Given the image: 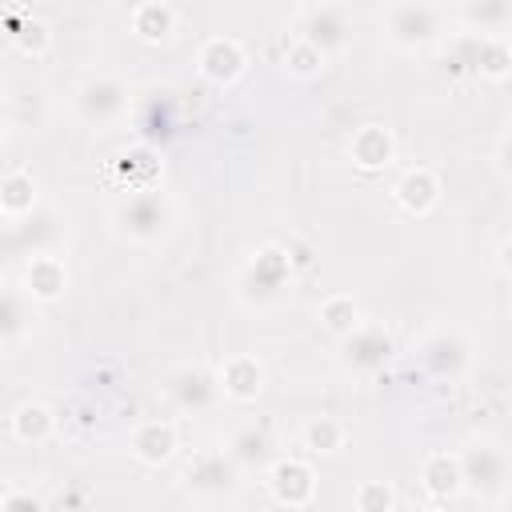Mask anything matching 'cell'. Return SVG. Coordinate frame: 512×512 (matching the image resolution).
<instances>
[{
	"label": "cell",
	"mask_w": 512,
	"mask_h": 512,
	"mask_svg": "<svg viewBox=\"0 0 512 512\" xmlns=\"http://www.w3.org/2000/svg\"><path fill=\"white\" fill-rule=\"evenodd\" d=\"M112 224L120 236L128 240H140V244H152L168 232L172 224V204L160 196V192H140V196H128L124 204H116L112 212Z\"/></svg>",
	"instance_id": "6da1fadb"
},
{
	"label": "cell",
	"mask_w": 512,
	"mask_h": 512,
	"mask_svg": "<svg viewBox=\"0 0 512 512\" xmlns=\"http://www.w3.org/2000/svg\"><path fill=\"white\" fill-rule=\"evenodd\" d=\"M440 8L436 4H392L384 8L380 24L396 48H424L428 40L440 36Z\"/></svg>",
	"instance_id": "7a4b0ae2"
},
{
	"label": "cell",
	"mask_w": 512,
	"mask_h": 512,
	"mask_svg": "<svg viewBox=\"0 0 512 512\" xmlns=\"http://www.w3.org/2000/svg\"><path fill=\"white\" fill-rule=\"evenodd\" d=\"M300 36L320 52H340L352 40V12L344 4H312L300 12Z\"/></svg>",
	"instance_id": "3957f363"
},
{
	"label": "cell",
	"mask_w": 512,
	"mask_h": 512,
	"mask_svg": "<svg viewBox=\"0 0 512 512\" xmlns=\"http://www.w3.org/2000/svg\"><path fill=\"white\" fill-rule=\"evenodd\" d=\"M180 480H184V488H192V492L220 496V492H228V488L236 484V464H232V456H228L224 448H200V452L188 456Z\"/></svg>",
	"instance_id": "277c9868"
},
{
	"label": "cell",
	"mask_w": 512,
	"mask_h": 512,
	"mask_svg": "<svg viewBox=\"0 0 512 512\" xmlns=\"http://www.w3.org/2000/svg\"><path fill=\"white\" fill-rule=\"evenodd\" d=\"M268 492L276 496V504L284 508H304L312 504L316 496V472L296 460V456H280L272 468H268Z\"/></svg>",
	"instance_id": "5b68a950"
},
{
	"label": "cell",
	"mask_w": 512,
	"mask_h": 512,
	"mask_svg": "<svg viewBox=\"0 0 512 512\" xmlns=\"http://www.w3.org/2000/svg\"><path fill=\"white\" fill-rule=\"evenodd\" d=\"M244 64H248V60H244V48H240L232 36H208L204 48H200V56H196L200 76L212 80V84H220V88L236 84L240 72H244Z\"/></svg>",
	"instance_id": "8992f818"
},
{
	"label": "cell",
	"mask_w": 512,
	"mask_h": 512,
	"mask_svg": "<svg viewBox=\"0 0 512 512\" xmlns=\"http://www.w3.org/2000/svg\"><path fill=\"white\" fill-rule=\"evenodd\" d=\"M216 388H220L228 400L248 404V400H256V396L264 392V364H260L256 356H248V352H232V356L220 364V372H216Z\"/></svg>",
	"instance_id": "52a82bcc"
},
{
	"label": "cell",
	"mask_w": 512,
	"mask_h": 512,
	"mask_svg": "<svg viewBox=\"0 0 512 512\" xmlns=\"http://www.w3.org/2000/svg\"><path fill=\"white\" fill-rule=\"evenodd\" d=\"M176 444H180V436H176V424L172 420H144V424L132 428V440H128L132 456L140 464H148V468L168 464L176 456Z\"/></svg>",
	"instance_id": "ba28073f"
},
{
	"label": "cell",
	"mask_w": 512,
	"mask_h": 512,
	"mask_svg": "<svg viewBox=\"0 0 512 512\" xmlns=\"http://www.w3.org/2000/svg\"><path fill=\"white\" fill-rule=\"evenodd\" d=\"M392 356V336L384 324H360L348 340H344V360L356 372H376L384 360Z\"/></svg>",
	"instance_id": "9c48e42d"
},
{
	"label": "cell",
	"mask_w": 512,
	"mask_h": 512,
	"mask_svg": "<svg viewBox=\"0 0 512 512\" xmlns=\"http://www.w3.org/2000/svg\"><path fill=\"white\" fill-rule=\"evenodd\" d=\"M64 288H68V268L60 256H48V252L28 256V264H24V296L28 300L48 304V300H60Z\"/></svg>",
	"instance_id": "30bf717a"
},
{
	"label": "cell",
	"mask_w": 512,
	"mask_h": 512,
	"mask_svg": "<svg viewBox=\"0 0 512 512\" xmlns=\"http://www.w3.org/2000/svg\"><path fill=\"white\" fill-rule=\"evenodd\" d=\"M420 488L432 500H452L464 488V464L456 452H428L420 460Z\"/></svg>",
	"instance_id": "8fae6325"
},
{
	"label": "cell",
	"mask_w": 512,
	"mask_h": 512,
	"mask_svg": "<svg viewBox=\"0 0 512 512\" xmlns=\"http://www.w3.org/2000/svg\"><path fill=\"white\" fill-rule=\"evenodd\" d=\"M76 108H80V116L88 124H112L124 112V88L116 80H108V76H96V80H88L80 88Z\"/></svg>",
	"instance_id": "7c38bea8"
},
{
	"label": "cell",
	"mask_w": 512,
	"mask_h": 512,
	"mask_svg": "<svg viewBox=\"0 0 512 512\" xmlns=\"http://www.w3.org/2000/svg\"><path fill=\"white\" fill-rule=\"evenodd\" d=\"M348 156L356 160V168L376 172V168H388L396 160V140H392V132L384 124H364V128L352 132Z\"/></svg>",
	"instance_id": "4fadbf2b"
},
{
	"label": "cell",
	"mask_w": 512,
	"mask_h": 512,
	"mask_svg": "<svg viewBox=\"0 0 512 512\" xmlns=\"http://www.w3.org/2000/svg\"><path fill=\"white\" fill-rule=\"evenodd\" d=\"M160 172H164V164H160V156H156L148 144H136V148H128V152L116 160V180H120V188L132 192V196L152 192V188L160 184Z\"/></svg>",
	"instance_id": "5bb4252c"
},
{
	"label": "cell",
	"mask_w": 512,
	"mask_h": 512,
	"mask_svg": "<svg viewBox=\"0 0 512 512\" xmlns=\"http://www.w3.org/2000/svg\"><path fill=\"white\" fill-rule=\"evenodd\" d=\"M460 464H464V484L476 488V492H496L504 472H508V460L500 448L492 444H472L460 452Z\"/></svg>",
	"instance_id": "9a60e30c"
},
{
	"label": "cell",
	"mask_w": 512,
	"mask_h": 512,
	"mask_svg": "<svg viewBox=\"0 0 512 512\" xmlns=\"http://www.w3.org/2000/svg\"><path fill=\"white\" fill-rule=\"evenodd\" d=\"M392 196H396V204H400L404 212L428 216V212L436 208V200H440V180L432 176V168H408V172L396 180Z\"/></svg>",
	"instance_id": "2e32d148"
},
{
	"label": "cell",
	"mask_w": 512,
	"mask_h": 512,
	"mask_svg": "<svg viewBox=\"0 0 512 512\" xmlns=\"http://www.w3.org/2000/svg\"><path fill=\"white\" fill-rule=\"evenodd\" d=\"M420 364L432 372V376H460L464 364H468V348L460 336L452 332H432L424 344H420Z\"/></svg>",
	"instance_id": "e0dca14e"
},
{
	"label": "cell",
	"mask_w": 512,
	"mask_h": 512,
	"mask_svg": "<svg viewBox=\"0 0 512 512\" xmlns=\"http://www.w3.org/2000/svg\"><path fill=\"white\" fill-rule=\"evenodd\" d=\"M176 20H180V12H176L172 4H160V0H144V4H136L132 16H128L132 32H136L140 40H148V44H164V40H172Z\"/></svg>",
	"instance_id": "ac0fdd59"
},
{
	"label": "cell",
	"mask_w": 512,
	"mask_h": 512,
	"mask_svg": "<svg viewBox=\"0 0 512 512\" xmlns=\"http://www.w3.org/2000/svg\"><path fill=\"white\" fill-rule=\"evenodd\" d=\"M248 276H256V284H260L264 296L280 292L284 280L292 276V264H288L284 244H264L260 252H252V260H248Z\"/></svg>",
	"instance_id": "d6986e66"
},
{
	"label": "cell",
	"mask_w": 512,
	"mask_h": 512,
	"mask_svg": "<svg viewBox=\"0 0 512 512\" xmlns=\"http://www.w3.org/2000/svg\"><path fill=\"white\" fill-rule=\"evenodd\" d=\"M4 36L24 52V56H44L48 44H52V32L40 16H28V12H8L4 16Z\"/></svg>",
	"instance_id": "ffe728a7"
},
{
	"label": "cell",
	"mask_w": 512,
	"mask_h": 512,
	"mask_svg": "<svg viewBox=\"0 0 512 512\" xmlns=\"http://www.w3.org/2000/svg\"><path fill=\"white\" fill-rule=\"evenodd\" d=\"M52 428H56V416H52V408L40 404V400H24V404L12 412V436H16L20 444H44V440L52 436Z\"/></svg>",
	"instance_id": "44dd1931"
},
{
	"label": "cell",
	"mask_w": 512,
	"mask_h": 512,
	"mask_svg": "<svg viewBox=\"0 0 512 512\" xmlns=\"http://www.w3.org/2000/svg\"><path fill=\"white\" fill-rule=\"evenodd\" d=\"M32 204H36V180H32V172L8 168L4 180H0V212L8 220H20L24 212H32Z\"/></svg>",
	"instance_id": "7402d4cb"
},
{
	"label": "cell",
	"mask_w": 512,
	"mask_h": 512,
	"mask_svg": "<svg viewBox=\"0 0 512 512\" xmlns=\"http://www.w3.org/2000/svg\"><path fill=\"white\" fill-rule=\"evenodd\" d=\"M316 320L332 332V336H352L360 324H364V316H360V304L352 300V296H344V292H336V296H328L320 308H316Z\"/></svg>",
	"instance_id": "603a6c76"
},
{
	"label": "cell",
	"mask_w": 512,
	"mask_h": 512,
	"mask_svg": "<svg viewBox=\"0 0 512 512\" xmlns=\"http://www.w3.org/2000/svg\"><path fill=\"white\" fill-rule=\"evenodd\" d=\"M300 440H304V448H308V452H316V456H332V452H340V448H344L348 428H344L336 416H316V420H308V424H304Z\"/></svg>",
	"instance_id": "cb8c5ba5"
},
{
	"label": "cell",
	"mask_w": 512,
	"mask_h": 512,
	"mask_svg": "<svg viewBox=\"0 0 512 512\" xmlns=\"http://www.w3.org/2000/svg\"><path fill=\"white\" fill-rule=\"evenodd\" d=\"M472 64H476V72L484 80H504V76H512V44L504 36H484L476 44V60Z\"/></svg>",
	"instance_id": "d4e9b609"
},
{
	"label": "cell",
	"mask_w": 512,
	"mask_h": 512,
	"mask_svg": "<svg viewBox=\"0 0 512 512\" xmlns=\"http://www.w3.org/2000/svg\"><path fill=\"white\" fill-rule=\"evenodd\" d=\"M212 388H216V384H212L200 368H184V372H176V376L168 380V396H176L180 408H200V404H208Z\"/></svg>",
	"instance_id": "484cf974"
},
{
	"label": "cell",
	"mask_w": 512,
	"mask_h": 512,
	"mask_svg": "<svg viewBox=\"0 0 512 512\" xmlns=\"http://www.w3.org/2000/svg\"><path fill=\"white\" fill-rule=\"evenodd\" d=\"M324 64H328V52H320V48H316L312 40H304V36H296V40L288 44V52H284V68H288L296 80L320 76Z\"/></svg>",
	"instance_id": "4316f807"
},
{
	"label": "cell",
	"mask_w": 512,
	"mask_h": 512,
	"mask_svg": "<svg viewBox=\"0 0 512 512\" xmlns=\"http://www.w3.org/2000/svg\"><path fill=\"white\" fill-rule=\"evenodd\" d=\"M356 512H396V488L388 480H364L356 488Z\"/></svg>",
	"instance_id": "83f0119b"
},
{
	"label": "cell",
	"mask_w": 512,
	"mask_h": 512,
	"mask_svg": "<svg viewBox=\"0 0 512 512\" xmlns=\"http://www.w3.org/2000/svg\"><path fill=\"white\" fill-rule=\"evenodd\" d=\"M0 512H44V504H40L32 492H24V488H8Z\"/></svg>",
	"instance_id": "f1b7e54d"
},
{
	"label": "cell",
	"mask_w": 512,
	"mask_h": 512,
	"mask_svg": "<svg viewBox=\"0 0 512 512\" xmlns=\"http://www.w3.org/2000/svg\"><path fill=\"white\" fill-rule=\"evenodd\" d=\"M468 20H500V16H512L508 4H496V8H464Z\"/></svg>",
	"instance_id": "f546056e"
},
{
	"label": "cell",
	"mask_w": 512,
	"mask_h": 512,
	"mask_svg": "<svg viewBox=\"0 0 512 512\" xmlns=\"http://www.w3.org/2000/svg\"><path fill=\"white\" fill-rule=\"evenodd\" d=\"M496 264H500L504 276H512V236L500 240V248H496Z\"/></svg>",
	"instance_id": "4dcf8cb0"
},
{
	"label": "cell",
	"mask_w": 512,
	"mask_h": 512,
	"mask_svg": "<svg viewBox=\"0 0 512 512\" xmlns=\"http://www.w3.org/2000/svg\"><path fill=\"white\" fill-rule=\"evenodd\" d=\"M504 512H512V508H504Z\"/></svg>",
	"instance_id": "1f68e13d"
}]
</instances>
